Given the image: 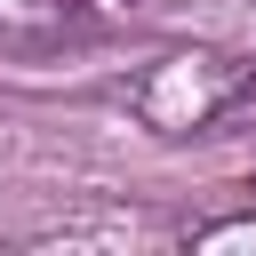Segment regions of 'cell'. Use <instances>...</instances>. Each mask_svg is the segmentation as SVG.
Masks as SVG:
<instances>
[{
    "instance_id": "cell-2",
    "label": "cell",
    "mask_w": 256,
    "mask_h": 256,
    "mask_svg": "<svg viewBox=\"0 0 256 256\" xmlns=\"http://www.w3.org/2000/svg\"><path fill=\"white\" fill-rule=\"evenodd\" d=\"M184 248H256V208H224V216L184 224Z\"/></svg>"
},
{
    "instance_id": "cell-1",
    "label": "cell",
    "mask_w": 256,
    "mask_h": 256,
    "mask_svg": "<svg viewBox=\"0 0 256 256\" xmlns=\"http://www.w3.org/2000/svg\"><path fill=\"white\" fill-rule=\"evenodd\" d=\"M136 128L192 144V136H232L256 120V56H224V48H168L160 64L128 72L112 88Z\"/></svg>"
}]
</instances>
